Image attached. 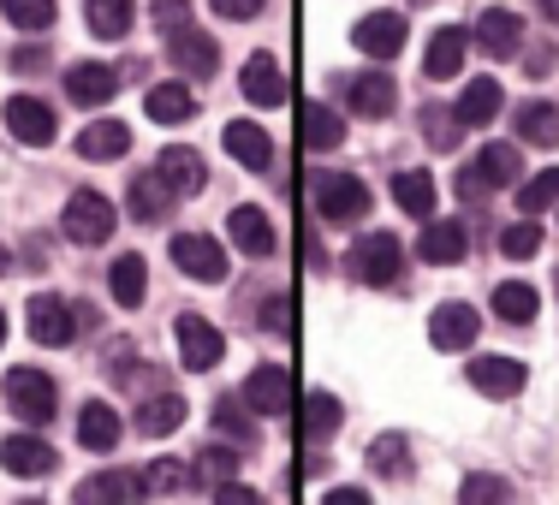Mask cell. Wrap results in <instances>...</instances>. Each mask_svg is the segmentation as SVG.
I'll return each mask as SVG.
<instances>
[{"mask_svg": "<svg viewBox=\"0 0 559 505\" xmlns=\"http://www.w3.org/2000/svg\"><path fill=\"white\" fill-rule=\"evenodd\" d=\"M310 196H316V215L328 226H352L369 215V184L352 179V172H316Z\"/></svg>", "mask_w": 559, "mask_h": 505, "instance_id": "1", "label": "cell"}, {"mask_svg": "<svg viewBox=\"0 0 559 505\" xmlns=\"http://www.w3.org/2000/svg\"><path fill=\"white\" fill-rule=\"evenodd\" d=\"M399 262H405V250H399L393 232H364L352 244V256H345V268H352L364 286H393L399 280Z\"/></svg>", "mask_w": 559, "mask_h": 505, "instance_id": "2", "label": "cell"}, {"mask_svg": "<svg viewBox=\"0 0 559 505\" xmlns=\"http://www.w3.org/2000/svg\"><path fill=\"white\" fill-rule=\"evenodd\" d=\"M60 226H66V238H72V244H108L119 215H114V203L102 191H78L72 203H66V220Z\"/></svg>", "mask_w": 559, "mask_h": 505, "instance_id": "3", "label": "cell"}, {"mask_svg": "<svg viewBox=\"0 0 559 505\" xmlns=\"http://www.w3.org/2000/svg\"><path fill=\"white\" fill-rule=\"evenodd\" d=\"M55 381L43 369H7V405L19 410L24 422H55Z\"/></svg>", "mask_w": 559, "mask_h": 505, "instance_id": "4", "label": "cell"}, {"mask_svg": "<svg viewBox=\"0 0 559 505\" xmlns=\"http://www.w3.org/2000/svg\"><path fill=\"white\" fill-rule=\"evenodd\" d=\"M238 405L257 410V417H280V410H292V375L280 363L250 369V381L238 387Z\"/></svg>", "mask_w": 559, "mask_h": 505, "instance_id": "5", "label": "cell"}, {"mask_svg": "<svg viewBox=\"0 0 559 505\" xmlns=\"http://www.w3.org/2000/svg\"><path fill=\"white\" fill-rule=\"evenodd\" d=\"M173 339H179V357H185V369H197V375H209V369L221 363V351H226L221 327H209L203 315H191V310L179 315V327H173Z\"/></svg>", "mask_w": 559, "mask_h": 505, "instance_id": "6", "label": "cell"}, {"mask_svg": "<svg viewBox=\"0 0 559 505\" xmlns=\"http://www.w3.org/2000/svg\"><path fill=\"white\" fill-rule=\"evenodd\" d=\"M167 250H173V262H179V274H191V280H203V286L226 280V256H221L215 238H203V232H179Z\"/></svg>", "mask_w": 559, "mask_h": 505, "instance_id": "7", "label": "cell"}, {"mask_svg": "<svg viewBox=\"0 0 559 505\" xmlns=\"http://www.w3.org/2000/svg\"><path fill=\"white\" fill-rule=\"evenodd\" d=\"M78 334V310L66 298H55V291H36L31 298V339L36 345H72Z\"/></svg>", "mask_w": 559, "mask_h": 505, "instance_id": "8", "label": "cell"}, {"mask_svg": "<svg viewBox=\"0 0 559 505\" xmlns=\"http://www.w3.org/2000/svg\"><path fill=\"white\" fill-rule=\"evenodd\" d=\"M476 334H483V315H476L471 303H441V310L429 315V339H435V351H471Z\"/></svg>", "mask_w": 559, "mask_h": 505, "instance_id": "9", "label": "cell"}, {"mask_svg": "<svg viewBox=\"0 0 559 505\" xmlns=\"http://www.w3.org/2000/svg\"><path fill=\"white\" fill-rule=\"evenodd\" d=\"M476 48L495 55V60H512L518 48H524V19L506 12V7H488L483 19H476Z\"/></svg>", "mask_w": 559, "mask_h": 505, "instance_id": "10", "label": "cell"}, {"mask_svg": "<svg viewBox=\"0 0 559 505\" xmlns=\"http://www.w3.org/2000/svg\"><path fill=\"white\" fill-rule=\"evenodd\" d=\"M7 125H12V137L31 143V149H48V143H55V108L36 101V96H12L7 101Z\"/></svg>", "mask_w": 559, "mask_h": 505, "instance_id": "11", "label": "cell"}, {"mask_svg": "<svg viewBox=\"0 0 559 505\" xmlns=\"http://www.w3.org/2000/svg\"><path fill=\"white\" fill-rule=\"evenodd\" d=\"M167 60L179 65L185 77H215V65H221V48L209 43L203 31H191V24H185V31H173V43H167Z\"/></svg>", "mask_w": 559, "mask_h": 505, "instance_id": "12", "label": "cell"}, {"mask_svg": "<svg viewBox=\"0 0 559 505\" xmlns=\"http://www.w3.org/2000/svg\"><path fill=\"white\" fill-rule=\"evenodd\" d=\"M352 43L376 60H393L399 48H405V19H399V12H369V19H357Z\"/></svg>", "mask_w": 559, "mask_h": 505, "instance_id": "13", "label": "cell"}, {"mask_svg": "<svg viewBox=\"0 0 559 505\" xmlns=\"http://www.w3.org/2000/svg\"><path fill=\"white\" fill-rule=\"evenodd\" d=\"M66 96L78 101V108H102V101H114L119 96V72L114 65H72V72H66Z\"/></svg>", "mask_w": 559, "mask_h": 505, "instance_id": "14", "label": "cell"}, {"mask_svg": "<svg viewBox=\"0 0 559 505\" xmlns=\"http://www.w3.org/2000/svg\"><path fill=\"white\" fill-rule=\"evenodd\" d=\"M417 250H423V262H435V268H452V262L471 250V232H464V220H429L423 238H417Z\"/></svg>", "mask_w": 559, "mask_h": 505, "instance_id": "15", "label": "cell"}, {"mask_svg": "<svg viewBox=\"0 0 559 505\" xmlns=\"http://www.w3.org/2000/svg\"><path fill=\"white\" fill-rule=\"evenodd\" d=\"M471 387L488 393V398H512L518 387H524V363H512V357L488 351V357H476V363H471Z\"/></svg>", "mask_w": 559, "mask_h": 505, "instance_id": "16", "label": "cell"}, {"mask_svg": "<svg viewBox=\"0 0 559 505\" xmlns=\"http://www.w3.org/2000/svg\"><path fill=\"white\" fill-rule=\"evenodd\" d=\"M226 155H233V161H245L250 172H269V167H274L269 131L250 125V119H233V125H226Z\"/></svg>", "mask_w": 559, "mask_h": 505, "instance_id": "17", "label": "cell"}, {"mask_svg": "<svg viewBox=\"0 0 559 505\" xmlns=\"http://www.w3.org/2000/svg\"><path fill=\"white\" fill-rule=\"evenodd\" d=\"M0 464H7L12 476H48L55 470V446L36 441V434H7V441H0Z\"/></svg>", "mask_w": 559, "mask_h": 505, "instance_id": "18", "label": "cell"}, {"mask_svg": "<svg viewBox=\"0 0 559 505\" xmlns=\"http://www.w3.org/2000/svg\"><path fill=\"white\" fill-rule=\"evenodd\" d=\"M345 96H352V108L364 119H388L399 89H393V77H381V72H357V77H345Z\"/></svg>", "mask_w": 559, "mask_h": 505, "instance_id": "19", "label": "cell"}, {"mask_svg": "<svg viewBox=\"0 0 559 505\" xmlns=\"http://www.w3.org/2000/svg\"><path fill=\"white\" fill-rule=\"evenodd\" d=\"M126 203H131V220L155 226V220H167V208H173V184L162 179V172H138L131 191H126Z\"/></svg>", "mask_w": 559, "mask_h": 505, "instance_id": "20", "label": "cell"}, {"mask_svg": "<svg viewBox=\"0 0 559 505\" xmlns=\"http://www.w3.org/2000/svg\"><path fill=\"white\" fill-rule=\"evenodd\" d=\"M126 149H131V125H126V119H102V125L78 131V155H84V161H119Z\"/></svg>", "mask_w": 559, "mask_h": 505, "instance_id": "21", "label": "cell"}, {"mask_svg": "<svg viewBox=\"0 0 559 505\" xmlns=\"http://www.w3.org/2000/svg\"><path fill=\"white\" fill-rule=\"evenodd\" d=\"M340 422H345V410H340L334 393H310V398H304V417H298L304 446H328L340 434Z\"/></svg>", "mask_w": 559, "mask_h": 505, "instance_id": "22", "label": "cell"}, {"mask_svg": "<svg viewBox=\"0 0 559 505\" xmlns=\"http://www.w3.org/2000/svg\"><path fill=\"white\" fill-rule=\"evenodd\" d=\"M226 226H233V244L245 250V256H274V226H269V215H262L257 203L233 208V215H226Z\"/></svg>", "mask_w": 559, "mask_h": 505, "instance_id": "23", "label": "cell"}, {"mask_svg": "<svg viewBox=\"0 0 559 505\" xmlns=\"http://www.w3.org/2000/svg\"><path fill=\"white\" fill-rule=\"evenodd\" d=\"M245 96L257 101V108H280V96H286V72H280L274 55H250L245 60Z\"/></svg>", "mask_w": 559, "mask_h": 505, "instance_id": "24", "label": "cell"}, {"mask_svg": "<svg viewBox=\"0 0 559 505\" xmlns=\"http://www.w3.org/2000/svg\"><path fill=\"white\" fill-rule=\"evenodd\" d=\"M155 172H162V179L173 184V191H185V196H197V191L209 184L203 155H197V149H179V143H173V149H162V161H155Z\"/></svg>", "mask_w": 559, "mask_h": 505, "instance_id": "25", "label": "cell"}, {"mask_svg": "<svg viewBox=\"0 0 559 505\" xmlns=\"http://www.w3.org/2000/svg\"><path fill=\"white\" fill-rule=\"evenodd\" d=\"M119 434H126V429H119V410L102 405V398H90L84 417H78V441H84L90 452H114Z\"/></svg>", "mask_w": 559, "mask_h": 505, "instance_id": "26", "label": "cell"}, {"mask_svg": "<svg viewBox=\"0 0 559 505\" xmlns=\"http://www.w3.org/2000/svg\"><path fill=\"white\" fill-rule=\"evenodd\" d=\"M298 125H304V149H340L345 143V125L328 101H304L298 108Z\"/></svg>", "mask_w": 559, "mask_h": 505, "instance_id": "27", "label": "cell"}, {"mask_svg": "<svg viewBox=\"0 0 559 505\" xmlns=\"http://www.w3.org/2000/svg\"><path fill=\"white\" fill-rule=\"evenodd\" d=\"M471 172L488 184V191H500V184H518V172H524V155H518V143H488V149L476 155Z\"/></svg>", "mask_w": 559, "mask_h": 505, "instance_id": "28", "label": "cell"}, {"mask_svg": "<svg viewBox=\"0 0 559 505\" xmlns=\"http://www.w3.org/2000/svg\"><path fill=\"white\" fill-rule=\"evenodd\" d=\"M518 143L554 149V143H559V108H554V101H524V108H518Z\"/></svg>", "mask_w": 559, "mask_h": 505, "instance_id": "29", "label": "cell"}, {"mask_svg": "<svg viewBox=\"0 0 559 505\" xmlns=\"http://www.w3.org/2000/svg\"><path fill=\"white\" fill-rule=\"evenodd\" d=\"M143 108H150L155 125H185V119L197 113V96L185 84H155L150 96H143Z\"/></svg>", "mask_w": 559, "mask_h": 505, "instance_id": "30", "label": "cell"}, {"mask_svg": "<svg viewBox=\"0 0 559 505\" xmlns=\"http://www.w3.org/2000/svg\"><path fill=\"white\" fill-rule=\"evenodd\" d=\"M393 203L411 220H429L435 215V179L429 172H393Z\"/></svg>", "mask_w": 559, "mask_h": 505, "instance_id": "31", "label": "cell"}, {"mask_svg": "<svg viewBox=\"0 0 559 505\" xmlns=\"http://www.w3.org/2000/svg\"><path fill=\"white\" fill-rule=\"evenodd\" d=\"M108 286H114V303L138 310L143 291H150V262H143V256H119L114 268H108Z\"/></svg>", "mask_w": 559, "mask_h": 505, "instance_id": "32", "label": "cell"}, {"mask_svg": "<svg viewBox=\"0 0 559 505\" xmlns=\"http://www.w3.org/2000/svg\"><path fill=\"white\" fill-rule=\"evenodd\" d=\"M452 113H459V125H488V119L500 113V84L495 77H471V89L459 96Z\"/></svg>", "mask_w": 559, "mask_h": 505, "instance_id": "33", "label": "cell"}, {"mask_svg": "<svg viewBox=\"0 0 559 505\" xmlns=\"http://www.w3.org/2000/svg\"><path fill=\"white\" fill-rule=\"evenodd\" d=\"M143 482L131 470H108V476H90V482H78V500L84 505H108V500H138Z\"/></svg>", "mask_w": 559, "mask_h": 505, "instance_id": "34", "label": "cell"}, {"mask_svg": "<svg viewBox=\"0 0 559 505\" xmlns=\"http://www.w3.org/2000/svg\"><path fill=\"white\" fill-rule=\"evenodd\" d=\"M459 65H464V31H459V24H447V31H435L423 72H429V77H459Z\"/></svg>", "mask_w": 559, "mask_h": 505, "instance_id": "35", "label": "cell"}, {"mask_svg": "<svg viewBox=\"0 0 559 505\" xmlns=\"http://www.w3.org/2000/svg\"><path fill=\"white\" fill-rule=\"evenodd\" d=\"M536 310H542L536 286H518V280H506V286L495 291V315H500V322H512V327H530V322H536Z\"/></svg>", "mask_w": 559, "mask_h": 505, "instance_id": "36", "label": "cell"}, {"mask_svg": "<svg viewBox=\"0 0 559 505\" xmlns=\"http://www.w3.org/2000/svg\"><path fill=\"white\" fill-rule=\"evenodd\" d=\"M185 422V398L173 393H155L150 405H138V434H173Z\"/></svg>", "mask_w": 559, "mask_h": 505, "instance_id": "37", "label": "cell"}, {"mask_svg": "<svg viewBox=\"0 0 559 505\" xmlns=\"http://www.w3.org/2000/svg\"><path fill=\"white\" fill-rule=\"evenodd\" d=\"M84 19L96 36H108V43H119V36L131 31V0H84Z\"/></svg>", "mask_w": 559, "mask_h": 505, "instance_id": "38", "label": "cell"}, {"mask_svg": "<svg viewBox=\"0 0 559 505\" xmlns=\"http://www.w3.org/2000/svg\"><path fill=\"white\" fill-rule=\"evenodd\" d=\"M554 203H559V167H542L536 179H530L524 191H518V215H530V220H536L542 208H554Z\"/></svg>", "mask_w": 559, "mask_h": 505, "instance_id": "39", "label": "cell"}, {"mask_svg": "<svg viewBox=\"0 0 559 505\" xmlns=\"http://www.w3.org/2000/svg\"><path fill=\"white\" fill-rule=\"evenodd\" d=\"M536 250H542V226L530 220V215L500 232V256H506V262H524V256H536Z\"/></svg>", "mask_w": 559, "mask_h": 505, "instance_id": "40", "label": "cell"}, {"mask_svg": "<svg viewBox=\"0 0 559 505\" xmlns=\"http://www.w3.org/2000/svg\"><path fill=\"white\" fill-rule=\"evenodd\" d=\"M0 7H7V19L19 24V31H48V24L60 19L55 0H0Z\"/></svg>", "mask_w": 559, "mask_h": 505, "instance_id": "41", "label": "cell"}, {"mask_svg": "<svg viewBox=\"0 0 559 505\" xmlns=\"http://www.w3.org/2000/svg\"><path fill=\"white\" fill-rule=\"evenodd\" d=\"M138 482H143V494H173V488L191 482V470H185V458H155Z\"/></svg>", "mask_w": 559, "mask_h": 505, "instance_id": "42", "label": "cell"}, {"mask_svg": "<svg viewBox=\"0 0 559 505\" xmlns=\"http://www.w3.org/2000/svg\"><path fill=\"white\" fill-rule=\"evenodd\" d=\"M191 476H197V482H209V488H221V482H233V476H238V458H233V452H221V446H203Z\"/></svg>", "mask_w": 559, "mask_h": 505, "instance_id": "43", "label": "cell"}, {"mask_svg": "<svg viewBox=\"0 0 559 505\" xmlns=\"http://www.w3.org/2000/svg\"><path fill=\"white\" fill-rule=\"evenodd\" d=\"M405 434H381V441H369V470L381 476H405Z\"/></svg>", "mask_w": 559, "mask_h": 505, "instance_id": "44", "label": "cell"}, {"mask_svg": "<svg viewBox=\"0 0 559 505\" xmlns=\"http://www.w3.org/2000/svg\"><path fill=\"white\" fill-rule=\"evenodd\" d=\"M238 410H245V405H233V398H221V405H215V429H221V434H233V441L250 452V446H257V429H250V422L238 417Z\"/></svg>", "mask_w": 559, "mask_h": 505, "instance_id": "45", "label": "cell"}, {"mask_svg": "<svg viewBox=\"0 0 559 505\" xmlns=\"http://www.w3.org/2000/svg\"><path fill=\"white\" fill-rule=\"evenodd\" d=\"M423 131H429L435 149H452V143H459V113H447V108H423Z\"/></svg>", "mask_w": 559, "mask_h": 505, "instance_id": "46", "label": "cell"}, {"mask_svg": "<svg viewBox=\"0 0 559 505\" xmlns=\"http://www.w3.org/2000/svg\"><path fill=\"white\" fill-rule=\"evenodd\" d=\"M464 500H512L500 476H464Z\"/></svg>", "mask_w": 559, "mask_h": 505, "instance_id": "47", "label": "cell"}, {"mask_svg": "<svg viewBox=\"0 0 559 505\" xmlns=\"http://www.w3.org/2000/svg\"><path fill=\"white\" fill-rule=\"evenodd\" d=\"M262 327H269V334H292V298H269V303H262Z\"/></svg>", "mask_w": 559, "mask_h": 505, "instance_id": "48", "label": "cell"}, {"mask_svg": "<svg viewBox=\"0 0 559 505\" xmlns=\"http://www.w3.org/2000/svg\"><path fill=\"white\" fill-rule=\"evenodd\" d=\"M155 24L179 31V24H191V7H185V0H155Z\"/></svg>", "mask_w": 559, "mask_h": 505, "instance_id": "49", "label": "cell"}, {"mask_svg": "<svg viewBox=\"0 0 559 505\" xmlns=\"http://www.w3.org/2000/svg\"><path fill=\"white\" fill-rule=\"evenodd\" d=\"M215 500H221V505H262L257 488H238V482H221V488H215Z\"/></svg>", "mask_w": 559, "mask_h": 505, "instance_id": "50", "label": "cell"}, {"mask_svg": "<svg viewBox=\"0 0 559 505\" xmlns=\"http://www.w3.org/2000/svg\"><path fill=\"white\" fill-rule=\"evenodd\" d=\"M209 7H215L221 19H257V12H262V0H209Z\"/></svg>", "mask_w": 559, "mask_h": 505, "instance_id": "51", "label": "cell"}, {"mask_svg": "<svg viewBox=\"0 0 559 505\" xmlns=\"http://www.w3.org/2000/svg\"><path fill=\"white\" fill-rule=\"evenodd\" d=\"M364 488H328V505H364Z\"/></svg>", "mask_w": 559, "mask_h": 505, "instance_id": "52", "label": "cell"}, {"mask_svg": "<svg viewBox=\"0 0 559 505\" xmlns=\"http://www.w3.org/2000/svg\"><path fill=\"white\" fill-rule=\"evenodd\" d=\"M12 65H19V72H36V65H48V55H43V48H24V55L12 60Z\"/></svg>", "mask_w": 559, "mask_h": 505, "instance_id": "53", "label": "cell"}, {"mask_svg": "<svg viewBox=\"0 0 559 505\" xmlns=\"http://www.w3.org/2000/svg\"><path fill=\"white\" fill-rule=\"evenodd\" d=\"M542 12H548V19L559 24V0H542Z\"/></svg>", "mask_w": 559, "mask_h": 505, "instance_id": "54", "label": "cell"}, {"mask_svg": "<svg viewBox=\"0 0 559 505\" xmlns=\"http://www.w3.org/2000/svg\"><path fill=\"white\" fill-rule=\"evenodd\" d=\"M0 274H12V256H7V244H0Z\"/></svg>", "mask_w": 559, "mask_h": 505, "instance_id": "55", "label": "cell"}, {"mask_svg": "<svg viewBox=\"0 0 559 505\" xmlns=\"http://www.w3.org/2000/svg\"><path fill=\"white\" fill-rule=\"evenodd\" d=\"M0 345H7V315H0Z\"/></svg>", "mask_w": 559, "mask_h": 505, "instance_id": "56", "label": "cell"}]
</instances>
